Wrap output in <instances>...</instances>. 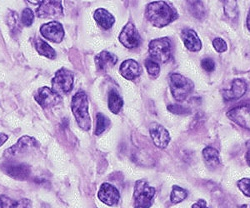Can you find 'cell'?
Returning <instances> with one entry per match:
<instances>
[{"label": "cell", "instance_id": "6da1fadb", "mask_svg": "<svg viewBox=\"0 0 250 208\" xmlns=\"http://www.w3.org/2000/svg\"><path fill=\"white\" fill-rule=\"evenodd\" d=\"M145 16L156 27H164L177 18V12L165 1L151 2L146 6Z\"/></svg>", "mask_w": 250, "mask_h": 208}, {"label": "cell", "instance_id": "7a4b0ae2", "mask_svg": "<svg viewBox=\"0 0 250 208\" xmlns=\"http://www.w3.org/2000/svg\"><path fill=\"white\" fill-rule=\"evenodd\" d=\"M71 109L78 126L83 130H89L91 128V120L88 113V97L85 92L78 91L72 97Z\"/></svg>", "mask_w": 250, "mask_h": 208}, {"label": "cell", "instance_id": "3957f363", "mask_svg": "<svg viewBox=\"0 0 250 208\" xmlns=\"http://www.w3.org/2000/svg\"><path fill=\"white\" fill-rule=\"evenodd\" d=\"M169 86L173 97L178 101L185 100L194 88L193 82L190 79L178 73H172L170 75Z\"/></svg>", "mask_w": 250, "mask_h": 208}, {"label": "cell", "instance_id": "277c9868", "mask_svg": "<svg viewBox=\"0 0 250 208\" xmlns=\"http://www.w3.org/2000/svg\"><path fill=\"white\" fill-rule=\"evenodd\" d=\"M155 188L145 180H138L134 186V207L149 208L152 205Z\"/></svg>", "mask_w": 250, "mask_h": 208}, {"label": "cell", "instance_id": "5b68a950", "mask_svg": "<svg viewBox=\"0 0 250 208\" xmlns=\"http://www.w3.org/2000/svg\"><path fill=\"white\" fill-rule=\"evenodd\" d=\"M149 54L151 58L157 62H167L171 57V43L166 37L158 38L150 41L148 45Z\"/></svg>", "mask_w": 250, "mask_h": 208}, {"label": "cell", "instance_id": "8992f818", "mask_svg": "<svg viewBox=\"0 0 250 208\" xmlns=\"http://www.w3.org/2000/svg\"><path fill=\"white\" fill-rule=\"evenodd\" d=\"M73 73L68 69L61 68L56 72L54 78L52 79V90H54L60 96L61 94H67L73 88Z\"/></svg>", "mask_w": 250, "mask_h": 208}, {"label": "cell", "instance_id": "52a82bcc", "mask_svg": "<svg viewBox=\"0 0 250 208\" xmlns=\"http://www.w3.org/2000/svg\"><path fill=\"white\" fill-rule=\"evenodd\" d=\"M119 41L126 48H136L141 43V37L133 23H127L119 35Z\"/></svg>", "mask_w": 250, "mask_h": 208}, {"label": "cell", "instance_id": "ba28073f", "mask_svg": "<svg viewBox=\"0 0 250 208\" xmlns=\"http://www.w3.org/2000/svg\"><path fill=\"white\" fill-rule=\"evenodd\" d=\"M63 14L61 1H41L36 10V15L41 18H56Z\"/></svg>", "mask_w": 250, "mask_h": 208}, {"label": "cell", "instance_id": "9c48e42d", "mask_svg": "<svg viewBox=\"0 0 250 208\" xmlns=\"http://www.w3.org/2000/svg\"><path fill=\"white\" fill-rule=\"evenodd\" d=\"M40 33L51 42L59 43L64 38V28L61 23L51 21L43 24L40 27Z\"/></svg>", "mask_w": 250, "mask_h": 208}, {"label": "cell", "instance_id": "30bf717a", "mask_svg": "<svg viewBox=\"0 0 250 208\" xmlns=\"http://www.w3.org/2000/svg\"><path fill=\"white\" fill-rule=\"evenodd\" d=\"M35 100L43 108H49L57 105L61 101V96L52 90V88L42 87L38 90L37 94L35 95Z\"/></svg>", "mask_w": 250, "mask_h": 208}, {"label": "cell", "instance_id": "8fae6325", "mask_svg": "<svg viewBox=\"0 0 250 208\" xmlns=\"http://www.w3.org/2000/svg\"><path fill=\"white\" fill-rule=\"evenodd\" d=\"M149 133L153 143L158 148H161V149L165 148L170 141V135L167 129L156 122H153L150 124Z\"/></svg>", "mask_w": 250, "mask_h": 208}, {"label": "cell", "instance_id": "7c38bea8", "mask_svg": "<svg viewBox=\"0 0 250 208\" xmlns=\"http://www.w3.org/2000/svg\"><path fill=\"white\" fill-rule=\"evenodd\" d=\"M227 116L241 127L250 130V105L237 106L229 110Z\"/></svg>", "mask_w": 250, "mask_h": 208}, {"label": "cell", "instance_id": "4fadbf2b", "mask_svg": "<svg viewBox=\"0 0 250 208\" xmlns=\"http://www.w3.org/2000/svg\"><path fill=\"white\" fill-rule=\"evenodd\" d=\"M98 198L108 206H114L119 202L120 194L116 187L109 183H103L98 191Z\"/></svg>", "mask_w": 250, "mask_h": 208}, {"label": "cell", "instance_id": "5bb4252c", "mask_svg": "<svg viewBox=\"0 0 250 208\" xmlns=\"http://www.w3.org/2000/svg\"><path fill=\"white\" fill-rule=\"evenodd\" d=\"M3 170L12 178L17 180H25L30 175L29 166L24 163L8 162L3 166Z\"/></svg>", "mask_w": 250, "mask_h": 208}, {"label": "cell", "instance_id": "9a60e30c", "mask_svg": "<svg viewBox=\"0 0 250 208\" xmlns=\"http://www.w3.org/2000/svg\"><path fill=\"white\" fill-rule=\"evenodd\" d=\"M37 146H38V142L33 137L23 136L18 140V142L15 145H13L12 147H10L5 151V156H8V157L15 156Z\"/></svg>", "mask_w": 250, "mask_h": 208}, {"label": "cell", "instance_id": "2e32d148", "mask_svg": "<svg viewBox=\"0 0 250 208\" xmlns=\"http://www.w3.org/2000/svg\"><path fill=\"white\" fill-rule=\"evenodd\" d=\"M141 71L142 69L138 64V62L133 59H127L123 61L119 68L120 74L127 80H134L141 74Z\"/></svg>", "mask_w": 250, "mask_h": 208}, {"label": "cell", "instance_id": "e0dca14e", "mask_svg": "<svg viewBox=\"0 0 250 208\" xmlns=\"http://www.w3.org/2000/svg\"><path fill=\"white\" fill-rule=\"evenodd\" d=\"M247 89V84L242 79H235L232 81L231 86L229 89L223 91V96L225 100H235L242 97Z\"/></svg>", "mask_w": 250, "mask_h": 208}, {"label": "cell", "instance_id": "ac0fdd59", "mask_svg": "<svg viewBox=\"0 0 250 208\" xmlns=\"http://www.w3.org/2000/svg\"><path fill=\"white\" fill-rule=\"evenodd\" d=\"M182 40L185 47L193 52L199 51L202 47L200 38L197 33L192 29H184L182 31Z\"/></svg>", "mask_w": 250, "mask_h": 208}, {"label": "cell", "instance_id": "d6986e66", "mask_svg": "<svg viewBox=\"0 0 250 208\" xmlns=\"http://www.w3.org/2000/svg\"><path fill=\"white\" fill-rule=\"evenodd\" d=\"M94 19L96 20L98 25H100L104 29L111 28L115 22V18L113 17V15L104 8H98L95 11Z\"/></svg>", "mask_w": 250, "mask_h": 208}, {"label": "cell", "instance_id": "ffe728a7", "mask_svg": "<svg viewBox=\"0 0 250 208\" xmlns=\"http://www.w3.org/2000/svg\"><path fill=\"white\" fill-rule=\"evenodd\" d=\"M0 208H32V202L27 198L13 200L5 195H0Z\"/></svg>", "mask_w": 250, "mask_h": 208}, {"label": "cell", "instance_id": "44dd1931", "mask_svg": "<svg viewBox=\"0 0 250 208\" xmlns=\"http://www.w3.org/2000/svg\"><path fill=\"white\" fill-rule=\"evenodd\" d=\"M116 62H117V57L108 51H101L95 57V63L99 69L105 70L108 66L115 65Z\"/></svg>", "mask_w": 250, "mask_h": 208}, {"label": "cell", "instance_id": "7402d4cb", "mask_svg": "<svg viewBox=\"0 0 250 208\" xmlns=\"http://www.w3.org/2000/svg\"><path fill=\"white\" fill-rule=\"evenodd\" d=\"M122 106H123V99L115 90H111L108 95V107L110 111L114 114H118Z\"/></svg>", "mask_w": 250, "mask_h": 208}, {"label": "cell", "instance_id": "603a6c76", "mask_svg": "<svg viewBox=\"0 0 250 208\" xmlns=\"http://www.w3.org/2000/svg\"><path fill=\"white\" fill-rule=\"evenodd\" d=\"M35 49L37 50V52L40 54V55H43L47 58H50V59H54L56 57V52L55 50L48 44L46 43L45 41L41 40V39H37L35 41Z\"/></svg>", "mask_w": 250, "mask_h": 208}, {"label": "cell", "instance_id": "cb8c5ba5", "mask_svg": "<svg viewBox=\"0 0 250 208\" xmlns=\"http://www.w3.org/2000/svg\"><path fill=\"white\" fill-rule=\"evenodd\" d=\"M202 154H203L206 164L208 166H210V167H216V166L219 164V162H220L219 153L215 148L206 147V148H204Z\"/></svg>", "mask_w": 250, "mask_h": 208}, {"label": "cell", "instance_id": "d4e9b609", "mask_svg": "<svg viewBox=\"0 0 250 208\" xmlns=\"http://www.w3.org/2000/svg\"><path fill=\"white\" fill-rule=\"evenodd\" d=\"M188 8L191 12V14L197 18L202 19L205 16V8L203 6V3L200 1H189L188 2Z\"/></svg>", "mask_w": 250, "mask_h": 208}, {"label": "cell", "instance_id": "484cf974", "mask_svg": "<svg viewBox=\"0 0 250 208\" xmlns=\"http://www.w3.org/2000/svg\"><path fill=\"white\" fill-rule=\"evenodd\" d=\"M145 67H146V70L151 78L158 77L160 73V66L157 61L153 60L152 58H147L145 60Z\"/></svg>", "mask_w": 250, "mask_h": 208}, {"label": "cell", "instance_id": "4316f807", "mask_svg": "<svg viewBox=\"0 0 250 208\" xmlns=\"http://www.w3.org/2000/svg\"><path fill=\"white\" fill-rule=\"evenodd\" d=\"M187 197V191L181 187L174 185L172 187V191L170 195V200L172 203H179L182 202Z\"/></svg>", "mask_w": 250, "mask_h": 208}, {"label": "cell", "instance_id": "83f0119b", "mask_svg": "<svg viewBox=\"0 0 250 208\" xmlns=\"http://www.w3.org/2000/svg\"><path fill=\"white\" fill-rule=\"evenodd\" d=\"M96 129H95V135H100L102 132H104L109 125V119L103 115L102 113H98L96 117Z\"/></svg>", "mask_w": 250, "mask_h": 208}, {"label": "cell", "instance_id": "f1b7e54d", "mask_svg": "<svg viewBox=\"0 0 250 208\" xmlns=\"http://www.w3.org/2000/svg\"><path fill=\"white\" fill-rule=\"evenodd\" d=\"M224 10L226 15L231 18L236 19L238 16V9H237V3L235 1H226L224 3Z\"/></svg>", "mask_w": 250, "mask_h": 208}, {"label": "cell", "instance_id": "f546056e", "mask_svg": "<svg viewBox=\"0 0 250 208\" xmlns=\"http://www.w3.org/2000/svg\"><path fill=\"white\" fill-rule=\"evenodd\" d=\"M34 21V13L30 8H25L21 14V22L24 26H31Z\"/></svg>", "mask_w": 250, "mask_h": 208}, {"label": "cell", "instance_id": "4dcf8cb0", "mask_svg": "<svg viewBox=\"0 0 250 208\" xmlns=\"http://www.w3.org/2000/svg\"><path fill=\"white\" fill-rule=\"evenodd\" d=\"M237 185L244 195L250 197V178H242L238 181Z\"/></svg>", "mask_w": 250, "mask_h": 208}, {"label": "cell", "instance_id": "1f68e13d", "mask_svg": "<svg viewBox=\"0 0 250 208\" xmlns=\"http://www.w3.org/2000/svg\"><path fill=\"white\" fill-rule=\"evenodd\" d=\"M212 44H213V47L215 48V50L217 52H219V53L224 52L227 49V44H226V42L222 38H215L213 40Z\"/></svg>", "mask_w": 250, "mask_h": 208}, {"label": "cell", "instance_id": "d6a6232c", "mask_svg": "<svg viewBox=\"0 0 250 208\" xmlns=\"http://www.w3.org/2000/svg\"><path fill=\"white\" fill-rule=\"evenodd\" d=\"M201 66L207 72H212L215 69V63L211 58H204L201 61Z\"/></svg>", "mask_w": 250, "mask_h": 208}, {"label": "cell", "instance_id": "836d02e7", "mask_svg": "<svg viewBox=\"0 0 250 208\" xmlns=\"http://www.w3.org/2000/svg\"><path fill=\"white\" fill-rule=\"evenodd\" d=\"M168 110L171 111L172 113H176V114H185V113H189L190 110L186 107H183L181 105H175V104H171L168 107Z\"/></svg>", "mask_w": 250, "mask_h": 208}, {"label": "cell", "instance_id": "e575fe53", "mask_svg": "<svg viewBox=\"0 0 250 208\" xmlns=\"http://www.w3.org/2000/svg\"><path fill=\"white\" fill-rule=\"evenodd\" d=\"M192 208H209V207H207L206 201H204V200H199L198 202H196L195 204L192 205Z\"/></svg>", "mask_w": 250, "mask_h": 208}, {"label": "cell", "instance_id": "d590c367", "mask_svg": "<svg viewBox=\"0 0 250 208\" xmlns=\"http://www.w3.org/2000/svg\"><path fill=\"white\" fill-rule=\"evenodd\" d=\"M8 136L4 133H0V146H2V145L7 141Z\"/></svg>", "mask_w": 250, "mask_h": 208}, {"label": "cell", "instance_id": "8d00e7d4", "mask_svg": "<svg viewBox=\"0 0 250 208\" xmlns=\"http://www.w3.org/2000/svg\"><path fill=\"white\" fill-rule=\"evenodd\" d=\"M246 161H247V163H248V165L250 166V146H249V148H248V150H247V152H246Z\"/></svg>", "mask_w": 250, "mask_h": 208}, {"label": "cell", "instance_id": "74e56055", "mask_svg": "<svg viewBox=\"0 0 250 208\" xmlns=\"http://www.w3.org/2000/svg\"><path fill=\"white\" fill-rule=\"evenodd\" d=\"M247 26H248V29L250 31V11L248 13V17H247Z\"/></svg>", "mask_w": 250, "mask_h": 208}]
</instances>
